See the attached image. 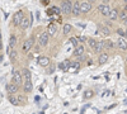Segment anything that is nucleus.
Returning <instances> with one entry per match:
<instances>
[{
    "label": "nucleus",
    "instance_id": "f257e3e1",
    "mask_svg": "<svg viewBox=\"0 0 127 114\" xmlns=\"http://www.w3.org/2000/svg\"><path fill=\"white\" fill-rule=\"evenodd\" d=\"M61 13H64L65 15H69L72 13V4L70 0H62L61 1V6H60Z\"/></svg>",
    "mask_w": 127,
    "mask_h": 114
},
{
    "label": "nucleus",
    "instance_id": "f03ea898",
    "mask_svg": "<svg viewBox=\"0 0 127 114\" xmlns=\"http://www.w3.org/2000/svg\"><path fill=\"white\" fill-rule=\"evenodd\" d=\"M48 39H50V34L47 32H42L38 37V43L41 47H45L48 45Z\"/></svg>",
    "mask_w": 127,
    "mask_h": 114
},
{
    "label": "nucleus",
    "instance_id": "7ed1b4c3",
    "mask_svg": "<svg viewBox=\"0 0 127 114\" xmlns=\"http://www.w3.org/2000/svg\"><path fill=\"white\" fill-rule=\"evenodd\" d=\"M24 15H23V12L22 10H19V12H17L14 15H13V24L15 27H20V23H22Z\"/></svg>",
    "mask_w": 127,
    "mask_h": 114
},
{
    "label": "nucleus",
    "instance_id": "20e7f679",
    "mask_svg": "<svg viewBox=\"0 0 127 114\" xmlns=\"http://www.w3.org/2000/svg\"><path fill=\"white\" fill-rule=\"evenodd\" d=\"M13 82L17 84L18 86L23 84V75L20 74V71H18V70L13 71Z\"/></svg>",
    "mask_w": 127,
    "mask_h": 114
},
{
    "label": "nucleus",
    "instance_id": "39448f33",
    "mask_svg": "<svg viewBox=\"0 0 127 114\" xmlns=\"http://www.w3.org/2000/svg\"><path fill=\"white\" fill-rule=\"evenodd\" d=\"M111 6L108 4H99L98 6V10H99V13L104 17H109V13H111Z\"/></svg>",
    "mask_w": 127,
    "mask_h": 114
},
{
    "label": "nucleus",
    "instance_id": "423d86ee",
    "mask_svg": "<svg viewBox=\"0 0 127 114\" xmlns=\"http://www.w3.org/2000/svg\"><path fill=\"white\" fill-rule=\"evenodd\" d=\"M104 49H107L105 48V39H100V41H98L97 42V46H95V48H94V51L97 53H103L104 52Z\"/></svg>",
    "mask_w": 127,
    "mask_h": 114
},
{
    "label": "nucleus",
    "instance_id": "0eeeda50",
    "mask_svg": "<svg viewBox=\"0 0 127 114\" xmlns=\"http://www.w3.org/2000/svg\"><path fill=\"white\" fill-rule=\"evenodd\" d=\"M74 17H79L81 14V9H80V1H74L72 3V13H71Z\"/></svg>",
    "mask_w": 127,
    "mask_h": 114
},
{
    "label": "nucleus",
    "instance_id": "6e6552de",
    "mask_svg": "<svg viewBox=\"0 0 127 114\" xmlns=\"http://www.w3.org/2000/svg\"><path fill=\"white\" fill-rule=\"evenodd\" d=\"M18 90H19V86H18L17 84H14V82H10V84L6 85V91H8V94H9V95L15 94Z\"/></svg>",
    "mask_w": 127,
    "mask_h": 114
},
{
    "label": "nucleus",
    "instance_id": "1a4fd4ad",
    "mask_svg": "<svg viewBox=\"0 0 127 114\" xmlns=\"http://www.w3.org/2000/svg\"><path fill=\"white\" fill-rule=\"evenodd\" d=\"M32 46H33V38L26 39V42H24V45H23V52H24V53L29 52L31 48H32Z\"/></svg>",
    "mask_w": 127,
    "mask_h": 114
},
{
    "label": "nucleus",
    "instance_id": "9d476101",
    "mask_svg": "<svg viewBox=\"0 0 127 114\" xmlns=\"http://www.w3.org/2000/svg\"><path fill=\"white\" fill-rule=\"evenodd\" d=\"M117 47H118V49H121V51H127V41L125 39V38H118L117 39Z\"/></svg>",
    "mask_w": 127,
    "mask_h": 114
},
{
    "label": "nucleus",
    "instance_id": "9b49d317",
    "mask_svg": "<svg viewBox=\"0 0 127 114\" xmlns=\"http://www.w3.org/2000/svg\"><path fill=\"white\" fill-rule=\"evenodd\" d=\"M80 9H81V13H89L90 9H92V4L89 1H81L80 3Z\"/></svg>",
    "mask_w": 127,
    "mask_h": 114
},
{
    "label": "nucleus",
    "instance_id": "f8f14e48",
    "mask_svg": "<svg viewBox=\"0 0 127 114\" xmlns=\"http://www.w3.org/2000/svg\"><path fill=\"white\" fill-rule=\"evenodd\" d=\"M38 65H39V66H42V67L48 66V65H50V58H48V57H46V56L39 57V58H38Z\"/></svg>",
    "mask_w": 127,
    "mask_h": 114
},
{
    "label": "nucleus",
    "instance_id": "ddd939ff",
    "mask_svg": "<svg viewBox=\"0 0 127 114\" xmlns=\"http://www.w3.org/2000/svg\"><path fill=\"white\" fill-rule=\"evenodd\" d=\"M108 58H109V55H108V53H105V52L100 53L99 57H98V64H99V65H104L105 62L108 61Z\"/></svg>",
    "mask_w": 127,
    "mask_h": 114
},
{
    "label": "nucleus",
    "instance_id": "4468645a",
    "mask_svg": "<svg viewBox=\"0 0 127 114\" xmlns=\"http://www.w3.org/2000/svg\"><path fill=\"white\" fill-rule=\"evenodd\" d=\"M31 24H32V20L28 17H24L23 20H22V23H20V29H27Z\"/></svg>",
    "mask_w": 127,
    "mask_h": 114
},
{
    "label": "nucleus",
    "instance_id": "2eb2a0df",
    "mask_svg": "<svg viewBox=\"0 0 127 114\" xmlns=\"http://www.w3.org/2000/svg\"><path fill=\"white\" fill-rule=\"evenodd\" d=\"M71 64H72V62H70L69 60H65L64 62H61V64L59 65V67H60V70H62V71H67V70L70 68Z\"/></svg>",
    "mask_w": 127,
    "mask_h": 114
},
{
    "label": "nucleus",
    "instance_id": "dca6fc26",
    "mask_svg": "<svg viewBox=\"0 0 127 114\" xmlns=\"http://www.w3.org/2000/svg\"><path fill=\"white\" fill-rule=\"evenodd\" d=\"M84 46L83 45H79L78 47H75V49H74V55L75 56H78V57H81L83 55H84Z\"/></svg>",
    "mask_w": 127,
    "mask_h": 114
},
{
    "label": "nucleus",
    "instance_id": "f3484780",
    "mask_svg": "<svg viewBox=\"0 0 127 114\" xmlns=\"http://www.w3.org/2000/svg\"><path fill=\"white\" fill-rule=\"evenodd\" d=\"M99 33L103 36V37H108L111 34V30L108 27H105V25H100L99 27Z\"/></svg>",
    "mask_w": 127,
    "mask_h": 114
},
{
    "label": "nucleus",
    "instance_id": "a211bd4d",
    "mask_svg": "<svg viewBox=\"0 0 127 114\" xmlns=\"http://www.w3.org/2000/svg\"><path fill=\"white\" fill-rule=\"evenodd\" d=\"M22 75H23V79H24V81H31V80H32V74H31L29 68H23Z\"/></svg>",
    "mask_w": 127,
    "mask_h": 114
},
{
    "label": "nucleus",
    "instance_id": "6ab92c4d",
    "mask_svg": "<svg viewBox=\"0 0 127 114\" xmlns=\"http://www.w3.org/2000/svg\"><path fill=\"white\" fill-rule=\"evenodd\" d=\"M23 90H24L26 92H31L32 90H33L32 81H24V84H23Z\"/></svg>",
    "mask_w": 127,
    "mask_h": 114
},
{
    "label": "nucleus",
    "instance_id": "aec40b11",
    "mask_svg": "<svg viewBox=\"0 0 127 114\" xmlns=\"http://www.w3.org/2000/svg\"><path fill=\"white\" fill-rule=\"evenodd\" d=\"M17 36H12L9 38V49H14V47L17 46Z\"/></svg>",
    "mask_w": 127,
    "mask_h": 114
},
{
    "label": "nucleus",
    "instance_id": "412c9836",
    "mask_svg": "<svg viewBox=\"0 0 127 114\" xmlns=\"http://www.w3.org/2000/svg\"><path fill=\"white\" fill-rule=\"evenodd\" d=\"M118 18H120V13L117 12V9H111L109 19H112V20H117Z\"/></svg>",
    "mask_w": 127,
    "mask_h": 114
},
{
    "label": "nucleus",
    "instance_id": "4be33fe9",
    "mask_svg": "<svg viewBox=\"0 0 127 114\" xmlns=\"http://www.w3.org/2000/svg\"><path fill=\"white\" fill-rule=\"evenodd\" d=\"M9 58H10V61H17L18 60V52L15 49H9Z\"/></svg>",
    "mask_w": 127,
    "mask_h": 114
},
{
    "label": "nucleus",
    "instance_id": "5701e85b",
    "mask_svg": "<svg viewBox=\"0 0 127 114\" xmlns=\"http://www.w3.org/2000/svg\"><path fill=\"white\" fill-rule=\"evenodd\" d=\"M8 99H9V101L12 103L13 105H15V107H18V105L20 104V101H18V99H17L14 95H8Z\"/></svg>",
    "mask_w": 127,
    "mask_h": 114
},
{
    "label": "nucleus",
    "instance_id": "b1692460",
    "mask_svg": "<svg viewBox=\"0 0 127 114\" xmlns=\"http://www.w3.org/2000/svg\"><path fill=\"white\" fill-rule=\"evenodd\" d=\"M47 33L52 37V36H55V33H56V25H54V24H50L48 25V28H47Z\"/></svg>",
    "mask_w": 127,
    "mask_h": 114
},
{
    "label": "nucleus",
    "instance_id": "393cba45",
    "mask_svg": "<svg viewBox=\"0 0 127 114\" xmlns=\"http://www.w3.org/2000/svg\"><path fill=\"white\" fill-rule=\"evenodd\" d=\"M71 29H72V27L70 24H65V25H64V29H62V33L65 36H69L71 33Z\"/></svg>",
    "mask_w": 127,
    "mask_h": 114
},
{
    "label": "nucleus",
    "instance_id": "a878e982",
    "mask_svg": "<svg viewBox=\"0 0 127 114\" xmlns=\"http://www.w3.org/2000/svg\"><path fill=\"white\" fill-rule=\"evenodd\" d=\"M94 96V91L93 90H85L84 91V99H92Z\"/></svg>",
    "mask_w": 127,
    "mask_h": 114
},
{
    "label": "nucleus",
    "instance_id": "bb28decb",
    "mask_svg": "<svg viewBox=\"0 0 127 114\" xmlns=\"http://www.w3.org/2000/svg\"><path fill=\"white\" fill-rule=\"evenodd\" d=\"M97 42H98V41L97 39H94V38H89L88 39V45H89V47L90 48H95V46H97Z\"/></svg>",
    "mask_w": 127,
    "mask_h": 114
},
{
    "label": "nucleus",
    "instance_id": "cd10ccee",
    "mask_svg": "<svg viewBox=\"0 0 127 114\" xmlns=\"http://www.w3.org/2000/svg\"><path fill=\"white\" fill-rule=\"evenodd\" d=\"M114 47V43L112 42L111 39H105V48L107 49H112Z\"/></svg>",
    "mask_w": 127,
    "mask_h": 114
},
{
    "label": "nucleus",
    "instance_id": "c85d7f7f",
    "mask_svg": "<svg viewBox=\"0 0 127 114\" xmlns=\"http://www.w3.org/2000/svg\"><path fill=\"white\" fill-rule=\"evenodd\" d=\"M79 68H80V62H72L69 70H79Z\"/></svg>",
    "mask_w": 127,
    "mask_h": 114
},
{
    "label": "nucleus",
    "instance_id": "c756f323",
    "mask_svg": "<svg viewBox=\"0 0 127 114\" xmlns=\"http://www.w3.org/2000/svg\"><path fill=\"white\" fill-rule=\"evenodd\" d=\"M117 34H118L121 38H125V37H126V29L118 28V29H117Z\"/></svg>",
    "mask_w": 127,
    "mask_h": 114
},
{
    "label": "nucleus",
    "instance_id": "7c9ffc66",
    "mask_svg": "<svg viewBox=\"0 0 127 114\" xmlns=\"http://www.w3.org/2000/svg\"><path fill=\"white\" fill-rule=\"evenodd\" d=\"M78 42H79L78 38H75V37H71V38H70V43H71L74 47H78V46H79V45H78Z\"/></svg>",
    "mask_w": 127,
    "mask_h": 114
},
{
    "label": "nucleus",
    "instance_id": "2f4dec72",
    "mask_svg": "<svg viewBox=\"0 0 127 114\" xmlns=\"http://www.w3.org/2000/svg\"><path fill=\"white\" fill-rule=\"evenodd\" d=\"M127 18V12L126 10H122V12H120V19L121 20H125Z\"/></svg>",
    "mask_w": 127,
    "mask_h": 114
},
{
    "label": "nucleus",
    "instance_id": "473e14b6",
    "mask_svg": "<svg viewBox=\"0 0 127 114\" xmlns=\"http://www.w3.org/2000/svg\"><path fill=\"white\" fill-rule=\"evenodd\" d=\"M78 41H79V42H84V41H88L85 37H80V38H78Z\"/></svg>",
    "mask_w": 127,
    "mask_h": 114
},
{
    "label": "nucleus",
    "instance_id": "72a5a7b5",
    "mask_svg": "<svg viewBox=\"0 0 127 114\" xmlns=\"http://www.w3.org/2000/svg\"><path fill=\"white\" fill-rule=\"evenodd\" d=\"M109 0H102V4H108Z\"/></svg>",
    "mask_w": 127,
    "mask_h": 114
},
{
    "label": "nucleus",
    "instance_id": "f704fd0d",
    "mask_svg": "<svg viewBox=\"0 0 127 114\" xmlns=\"http://www.w3.org/2000/svg\"><path fill=\"white\" fill-rule=\"evenodd\" d=\"M123 23H125V24H126V25H127V18H126V19H125V20H123Z\"/></svg>",
    "mask_w": 127,
    "mask_h": 114
},
{
    "label": "nucleus",
    "instance_id": "c9c22d12",
    "mask_svg": "<svg viewBox=\"0 0 127 114\" xmlns=\"http://www.w3.org/2000/svg\"><path fill=\"white\" fill-rule=\"evenodd\" d=\"M125 39L127 41V30H126V37H125Z\"/></svg>",
    "mask_w": 127,
    "mask_h": 114
},
{
    "label": "nucleus",
    "instance_id": "e433bc0d",
    "mask_svg": "<svg viewBox=\"0 0 127 114\" xmlns=\"http://www.w3.org/2000/svg\"><path fill=\"white\" fill-rule=\"evenodd\" d=\"M125 10H126V12H127V4L125 5Z\"/></svg>",
    "mask_w": 127,
    "mask_h": 114
},
{
    "label": "nucleus",
    "instance_id": "4c0bfd02",
    "mask_svg": "<svg viewBox=\"0 0 127 114\" xmlns=\"http://www.w3.org/2000/svg\"><path fill=\"white\" fill-rule=\"evenodd\" d=\"M0 42H1V32H0Z\"/></svg>",
    "mask_w": 127,
    "mask_h": 114
},
{
    "label": "nucleus",
    "instance_id": "58836bf2",
    "mask_svg": "<svg viewBox=\"0 0 127 114\" xmlns=\"http://www.w3.org/2000/svg\"><path fill=\"white\" fill-rule=\"evenodd\" d=\"M93 1H95V0H92V3H93Z\"/></svg>",
    "mask_w": 127,
    "mask_h": 114
},
{
    "label": "nucleus",
    "instance_id": "ea45409f",
    "mask_svg": "<svg viewBox=\"0 0 127 114\" xmlns=\"http://www.w3.org/2000/svg\"><path fill=\"white\" fill-rule=\"evenodd\" d=\"M125 1H126V4H127V0H125Z\"/></svg>",
    "mask_w": 127,
    "mask_h": 114
}]
</instances>
